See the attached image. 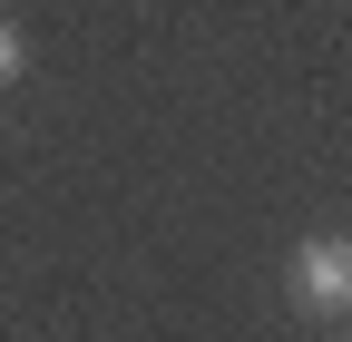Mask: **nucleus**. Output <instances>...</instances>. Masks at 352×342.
Instances as JSON below:
<instances>
[{
    "label": "nucleus",
    "instance_id": "nucleus-1",
    "mask_svg": "<svg viewBox=\"0 0 352 342\" xmlns=\"http://www.w3.org/2000/svg\"><path fill=\"white\" fill-rule=\"evenodd\" d=\"M284 284H294V304H303V313L342 323V313H352V235H303V244H294V264H284Z\"/></svg>",
    "mask_w": 352,
    "mask_h": 342
},
{
    "label": "nucleus",
    "instance_id": "nucleus-2",
    "mask_svg": "<svg viewBox=\"0 0 352 342\" xmlns=\"http://www.w3.org/2000/svg\"><path fill=\"white\" fill-rule=\"evenodd\" d=\"M20 59H30V39H20V20H0V78H20Z\"/></svg>",
    "mask_w": 352,
    "mask_h": 342
}]
</instances>
